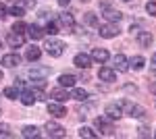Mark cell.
<instances>
[{
    "mask_svg": "<svg viewBox=\"0 0 156 139\" xmlns=\"http://www.w3.org/2000/svg\"><path fill=\"white\" fill-rule=\"evenodd\" d=\"M50 96H52L56 102H65V100H69V98H71V93L65 92L62 87H58V89H52V92H50Z\"/></svg>",
    "mask_w": 156,
    "mask_h": 139,
    "instance_id": "44dd1931",
    "label": "cell"
},
{
    "mask_svg": "<svg viewBox=\"0 0 156 139\" xmlns=\"http://www.w3.org/2000/svg\"><path fill=\"white\" fill-rule=\"evenodd\" d=\"M137 135H140V137H150V129L146 127V125H140V127H137Z\"/></svg>",
    "mask_w": 156,
    "mask_h": 139,
    "instance_id": "d6a6232c",
    "label": "cell"
},
{
    "mask_svg": "<svg viewBox=\"0 0 156 139\" xmlns=\"http://www.w3.org/2000/svg\"><path fill=\"white\" fill-rule=\"evenodd\" d=\"M150 93H154V96H156V81L150 83Z\"/></svg>",
    "mask_w": 156,
    "mask_h": 139,
    "instance_id": "f35d334b",
    "label": "cell"
},
{
    "mask_svg": "<svg viewBox=\"0 0 156 139\" xmlns=\"http://www.w3.org/2000/svg\"><path fill=\"white\" fill-rule=\"evenodd\" d=\"M48 112L56 118H62V116H67V108L60 102H48Z\"/></svg>",
    "mask_w": 156,
    "mask_h": 139,
    "instance_id": "8992f818",
    "label": "cell"
},
{
    "mask_svg": "<svg viewBox=\"0 0 156 139\" xmlns=\"http://www.w3.org/2000/svg\"><path fill=\"white\" fill-rule=\"evenodd\" d=\"M15 87H17V89H25V83L21 81V79H15Z\"/></svg>",
    "mask_w": 156,
    "mask_h": 139,
    "instance_id": "d590c367",
    "label": "cell"
},
{
    "mask_svg": "<svg viewBox=\"0 0 156 139\" xmlns=\"http://www.w3.org/2000/svg\"><path fill=\"white\" fill-rule=\"evenodd\" d=\"M69 2H71V0H58V4H60V6H67Z\"/></svg>",
    "mask_w": 156,
    "mask_h": 139,
    "instance_id": "ab89813d",
    "label": "cell"
},
{
    "mask_svg": "<svg viewBox=\"0 0 156 139\" xmlns=\"http://www.w3.org/2000/svg\"><path fill=\"white\" fill-rule=\"evenodd\" d=\"M104 114H106L108 118H112V120H115V118L119 120L121 116H123V106L121 104H108L106 108H104Z\"/></svg>",
    "mask_w": 156,
    "mask_h": 139,
    "instance_id": "5b68a950",
    "label": "cell"
},
{
    "mask_svg": "<svg viewBox=\"0 0 156 139\" xmlns=\"http://www.w3.org/2000/svg\"><path fill=\"white\" fill-rule=\"evenodd\" d=\"M77 135H79V137H87V139H96L98 137V133L94 131V129H90V127H81Z\"/></svg>",
    "mask_w": 156,
    "mask_h": 139,
    "instance_id": "484cf974",
    "label": "cell"
},
{
    "mask_svg": "<svg viewBox=\"0 0 156 139\" xmlns=\"http://www.w3.org/2000/svg\"><path fill=\"white\" fill-rule=\"evenodd\" d=\"M152 64H156V52L152 54Z\"/></svg>",
    "mask_w": 156,
    "mask_h": 139,
    "instance_id": "60d3db41",
    "label": "cell"
},
{
    "mask_svg": "<svg viewBox=\"0 0 156 139\" xmlns=\"http://www.w3.org/2000/svg\"><path fill=\"white\" fill-rule=\"evenodd\" d=\"M2 77H4V73H2V71H0V81H2Z\"/></svg>",
    "mask_w": 156,
    "mask_h": 139,
    "instance_id": "b9f144b4",
    "label": "cell"
},
{
    "mask_svg": "<svg viewBox=\"0 0 156 139\" xmlns=\"http://www.w3.org/2000/svg\"><path fill=\"white\" fill-rule=\"evenodd\" d=\"M96 127L100 129V133H102V135H108V137H110V135H115V129H112V125L108 123L106 118H96Z\"/></svg>",
    "mask_w": 156,
    "mask_h": 139,
    "instance_id": "8fae6325",
    "label": "cell"
},
{
    "mask_svg": "<svg viewBox=\"0 0 156 139\" xmlns=\"http://www.w3.org/2000/svg\"><path fill=\"white\" fill-rule=\"evenodd\" d=\"M21 102H23V106H34V102H37L36 93L34 92H23L21 93Z\"/></svg>",
    "mask_w": 156,
    "mask_h": 139,
    "instance_id": "cb8c5ba5",
    "label": "cell"
},
{
    "mask_svg": "<svg viewBox=\"0 0 156 139\" xmlns=\"http://www.w3.org/2000/svg\"><path fill=\"white\" fill-rule=\"evenodd\" d=\"M0 48H2V42H0Z\"/></svg>",
    "mask_w": 156,
    "mask_h": 139,
    "instance_id": "7dc6e473",
    "label": "cell"
},
{
    "mask_svg": "<svg viewBox=\"0 0 156 139\" xmlns=\"http://www.w3.org/2000/svg\"><path fill=\"white\" fill-rule=\"evenodd\" d=\"M73 64L75 67H79V69H90L92 67V56H87V54H77V56L73 58Z\"/></svg>",
    "mask_w": 156,
    "mask_h": 139,
    "instance_id": "30bf717a",
    "label": "cell"
},
{
    "mask_svg": "<svg viewBox=\"0 0 156 139\" xmlns=\"http://www.w3.org/2000/svg\"><path fill=\"white\" fill-rule=\"evenodd\" d=\"M48 35H56L58 33V25L54 23V21H48V25H46V29H44Z\"/></svg>",
    "mask_w": 156,
    "mask_h": 139,
    "instance_id": "f546056e",
    "label": "cell"
},
{
    "mask_svg": "<svg viewBox=\"0 0 156 139\" xmlns=\"http://www.w3.org/2000/svg\"><path fill=\"white\" fill-rule=\"evenodd\" d=\"M25 56H27V60H40V56H42V50L37 46H31V48H27V52H25Z\"/></svg>",
    "mask_w": 156,
    "mask_h": 139,
    "instance_id": "7402d4cb",
    "label": "cell"
},
{
    "mask_svg": "<svg viewBox=\"0 0 156 139\" xmlns=\"http://www.w3.org/2000/svg\"><path fill=\"white\" fill-rule=\"evenodd\" d=\"M46 52H48L52 58H58L62 56V52H65V44L60 42V40H54V37H50L48 42H46Z\"/></svg>",
    "mask_w": 156,
    "mask_h": 139,
    "instance_id": "6da1fadb",
    "label": "cell"
},
{
    "mask_svg": "<svg viewBox=\"0 0 156 139\" xmlns=\"http://www.w3.org/2000/svg\"><path fill=\"white\" fill-rule=\"evenodd\" d=\"M6 42H9V46H11V48H21V46L25 44V37H23V33L9 31V35H6Z\"/></svg>",
    "mask_w": 156,
    "mask_h": 139,
    "instance_id": "52a82bcc",
    "label": "cell"
},
{
    "mask_svg": "<svg viewBox=\"0 0 156 139\" xmlns=\"http://www.w3.org/2000/svg\"><path fill=\"white\" fill-rule=\"evenodd\" d=\"M137 44L142 48H150L152 46V42H154V37H152V33L150 31H137Z\"/></svg>",
    "mask_w": 156,
    "mask_h": 139,
    "instance_id": "4fadbf2b",
    "label": "cell"
},
{
    "mask_svg": "<svg viewBox=\"0 0 156 139\" xmlns=\"http://www.w3.org/2000/svg\"><path fill=\"white\" fill-rule=\"evenodd\" d=\"M23 12H25V9L21 6V4H12V6H11V15H15L17 19H21V17H23Z\"/></svg>",
    "mask_w": 156,
    "mask_h": 139,
    "instance_id": "f1b7e54d",
    "label": "cell"
},
{
    "mask_svg": "<svg viewBox=\"0 0 156 139\" xmlns=\"http://www.w3.org/2000/svg\"><path fill=\"white\" fill-rule=\"evenodd\" d=\"M77 83V77L75 75H71V73H62L58 77V85L60 87H73Z\"/></svg>",
    "mask_w": 156,
    "mask_h": 139,
    "instance_id": "2e32d148",
    "label": "cell"
},
{
    "mask_svg": "<svg viewBox=\"0 0 156 139\" xmlns=\"http://www.w3.org/2000/svg\"><path fill=\"white\" fill-rule=\"evenodd\" d=\"M81 2H92V0H81Z\"/></svg>",
    "mask_w": 156,
    "mask_h": 139,
    "instance_id": "7bdbcfd3",
    "label": "cell"
},
{
    "mask_svg": "<svg viewBox=\"0 0 156 139\" xmlns=\"http://www.w3.org/2000/svg\"><path fill=\"white\" fill-rule=\"evenodd\" d=\"M92 60H96V62H106L108 60V50H104V48H94V50H92Z\"/></svg>",
    "mask_w": 156,
    "mask_h": 139,
    "instance_id": "ac0fdd59",
    "label": "cell"
},
{
    "mask_svg": "<svg viewBox=\"0 0 156 139\" xmlns=\"http://www.w3.org/2000/svg\"><path fill=\"white\" fill-rule=\"evenodd\" d=\"M0 137H12L11 127H9V125H0Z\"/></svg>",
    "mask_w": 156,
    "mask_h": 139,
    "instance_id": "1f68e13d",
    "label": "cell"
},
{
    "mask_svg": "<svg viewBox=\"0 0 156 139\" xmlns=\"http://www.w3.org/2000/svg\"><path fill=\"white\" fill-rule=\"evenodd\" d=\"M83 19H85V23L92 25V27H96V25H98V17H96V12H85Z\"/></svg>",
    "mask_w": 156,
    "mask_h": 139,
    "instance_id": "4316f807",
    "label": "cell"
},
{
    "mask_svg": "<svg viewBox=\"0 0 156 139\" xmlns=\"http://www.w3.org/2000/svg\"><path fill=\"white\" fill-rule=\"evenodd\" d=\"M115 69L121 71V73H127L129 71V60H127L125 54H117L115 56Z\"/></svg>",
    "mask_w": 156,
    "mask_h": 139,
    "instance_id": "9a60e30c",
    "label": "cell"
},
{
    "mask_svg": "<svg viewBox=\"0 0 156 139\" xmlns=\"http://www.w3.org/2000/svg\"><path fill=\"white\" fill-rule=\"evenodd\" d=\"M46 133H48V137H67V131L60 127V125L52 123V120L46 123Z\"/></svg>",
    "mask_w": 156,
    "mask_h": 139,
    "instance_id": "277c9868",
    "label": "cell"
},
{
    "mask_svg": "<svg viewBox=\"0 0 156 139\" xmlns=\"http://www.w3.org/2000/svg\"><path fill=\"white\" fill-rule=\"evenodd\" d=\"M4 98H9V100H17L19 98V93H17V87H4Z\"/></svg>",
    "mask_w": 156,
    "mask_h": 139,
    "instance_id": "83f0119b",
    "label": "cell"
},
{
    "mask_svg": "<svg viewBox=\"0 0 156 139\" xmlns=\"http://www.w3.org/2000/svg\"><path fill=\"white\" fill-rule=\"evenodd\" d=\"M121 106H123V108H127V114L131 116V118H144V116H146V108H144V106L131 104L129 100H123Z\"/></svg>",
    "mask_w": 156,
    "mask_h": 139,
    "instance_id": "7a4b0ae2",
    "label": "cell"
},
{
    "mask_svg": "<svg viewBox=\"0 0 156 139\" xmlns=\"http://www.w3.org/2000/svg\"><path fill=\"white\" fill-rule=\"evenodd\" d=\"M25 29H27V25H25L23 21H17V23L12 25V31H15V33H23Z\"/></svg>",
    "mask_w": 156,
    "mask_h": 139,
    "instance_id": "4dcf8cb0",
    "label": "cell"
},
{
    "mask_svg": "<svg viewBox=\"0 0 156 139\" xmlns=\"http://www.w3.org/2000/svg\"><path fill=\"white\" fill-rule=\"evenodd\" d=\"M9 2H15V0H9Z\"/></svg>",
    "mask_w": 156,
    "mask_h": 139,
    "instance_id": "bcb514c9",
    "label": "cell"
},
{
    "mask_svg": "<svg viewBox=\"0 0 156 139\" xmlns=\"http://www.w3.org/2000/svg\"><path fill=\"white\" fill-rule=\"evenodd\" d=\"M98 79L106 81V83H112V81H117V73L112 69H108V67H102V69L98 71Z\"/></svg>",
    "mask_w": 156,
    "mask_h": 139,
    "instance_id": "ba28073f",
    "label": "cell"
},
{
    "mask_svg": "<svg viewBox=\"0 0 156 139\" xmlns=\"http://www.w3.org/2000/svg\"><path fill=\"white\" fill-rule=\"evenodd\" d=\"M21 135H23L25 139H36V137H40V129L37 127H34V125H27V127H23V131H21Z\"/></svg>",
    "mask_w": 156,
    "mask_h": 139,
    "instance_id": "ffe728a7",
    "label": "cell"
},
{
    "mask_svg": "<svg viewBox=\"0 0 156 139\" xmlns=\"http://www.w3.org/2000/svg\"><path fill=\"white\" fill-rule=\"evenodd\" d=\"M123 2H129V0H123Z\"/></svg>",
    "mask_w": 156,
    "mask_h": 139,
    "instance_id": "f6af8a7d",
    "label": "cell"
},
{
    "mask_svg": "<svg viewBox=\"0 0 156 139\" xmlns=\"http://www.w3.org/2000/svg\"><path fill=\"white\" fill-rule=\"evenodd\" d=\"M154 137H156V131H154Z\"/></svg>",
    "mask_w": 156,
    "mask_h": 139,
    "instance_id": "c3c4849f",
    "label": "cell"
},
{
    "mask_svg": "<svg viewBox=\"0 0 156 139\" xmlns=\"http://www.w3.org/2000/svg\"><path fill=\"white\" fill-rule=\"evenodd\" d=\"M19 2H21L23 9H34L36 6V0H19Z\"/></svg>",
    "mask_w": 156,
    "mask_h": 139,
    "instance_id": "e575fe53",
    "label": "cell"
},
{
    "mask_svg": "<svg viewBox=\"0 0 156 139\" xmlns=\"http://www.w3.org/2000/svg\"><path fill=\"white\" fill-rule=\"evenodd\" d=\"M58 25L67 31H73L75 29V19H73L71 12H60L58 15Z\"/></svg>",
    "mask_w": 156,
    "mask_h": 139,
    "instance_id": "3957f363",
    "label": "cell"
},
{
    "mask_svg": "<svg viewBox=\"0 0 156 139\" xmlns=\"http://www.w3.org/2000/svg\"><path fill=\"white\" fill-rule=\"evenodd\" d=\"M98 33H100V37L110 40V37H117V35H119V27H117V25H112V23H110V25H102Z\"/></svg>",
    "mask_w": 156,
    "mask_h": 139,
    "instance_id": "9c48e42d",
    "label": "cell"
},
{
    "mask_svg": "<svg viewBox=\"0 0 156 139\" xmlns=\"http://www.w3.org/2000/svg\"><path fill=\"white\" fill-rule=\"evenodd\" d=\"M102 17H104L106 21H110V23H119L121 19H123V12L121 11H112V9H106Z\"/></svg>",
    "mask_w": 156,
    "mask_h": 139,
    "instance_id": "e0dca14e",
    "label": "cell"
},
{
    "mask_svg": "<svg viewBox=\"0 0 156 139\" xmlns=\"http://www.w3.org/2000/svg\"><path fill=\"white\" fill-rule=\"evenodd\" d=\"M71 98H73V100H77V102H85L90 96H87V92H85V89L77 87V89H73V92H71Z\"/></svg>",
    "mask_w": 156,
    "mask_h": 139,
    "instance_id": "603a6c76",
    "label": "cell"
},
{
    "mask_svg": "<svg viewBox=\"0 0 156 139\" xmlns=\"http://www.w3.org/2000/svg\"><path fill=\"white\" fill-rule=\"evenodd\" d=\"M125 92H133V93H135L137 89H135V85H125Z\"/></svg>",
    "mask_w": 156,
    "mask_h": 139,
    "instance_id": "74e56055",
    "label": "cell"
},
{
    "mask_svg": "<svg viewBox=\"0 0 156 139\" xmlns=\"http://www.w3.org/2000/svg\"><path fill=\"white\" fill-rule=\"evenodd\" d=\"M146 11H148V15L156 17V2H148V4H146Z\"/></svg>",
    "mask_w": 156,
    "mask_h": 139,
    "instance_id": "836d02e7",
    "label": "cell"
},
{
    "mask_svg": "<svg viewBox=\"0 0 156 139\" xmlns=\"http://www.w3.org/2000/svg\"><path fill=\"white\" fill-rule=\"evenodd\" d=\"M0 116H2V108H0Z\"/></svg>",
    "mask_w": 156,
    "mask_h": 139,
    "instance_id": "ee69618b",
    "label": "cell"
},
{
    "mask_svg": "<svg viewBox=\"0 0 156 139\" xmlns=\"http://www.w3.org/2000/svg\"><path fill=\"white\" fill-rule=\"evenodd\" d=\"M0 19H6V9L0 4Z\"/></svg>",
    "mask_w": 156,
    "mask_h": 139,
    "instance_id": "8d00e7d4",
    "label": "cell"
},
{
    "mask_svg": "<svg viewBox=\"0 0 156 139\" xmlns=\"http://www.w3.org/2000/svg\"><path fill=\"white\" fill-rule=\"evenodd\" d=\"M146 64V60L142 56H133L131 60H129V67H133V71H142Z\"/></svg>",
    "mask_w": 156,
    "mask_h": 139,
    "instance_id": "d4e9b609",
    "label": "cell"
},
{
    "mask_svg": "<svg viewBox=\"0 0 156 139\" xmlns=\"http://www.w3.org/2000/svg\"><path fill=\"white\" fill-rule=\"evenodd\" d=\"M48 75H50L48 67H31L29 69V77L31 79H46Z\"/></svg>",
    "mask_w": 156,
    "mask_h": 139,
    "instance_id": "7c38bea8",
    "label": "cell"
},
{
    "mask_svg": "<svg viewBox=\"0 0 156 139\" xmlns=\"http://www.w3.org/2000/svg\"><path fill=\"white\" fill-rule=\"evenodd\" d=\"M0 62H2V67H6V69H12V67H17V64L21 62V56H19V54H4Z\"/></svg>",
    "mask_w": 156,
    "mask_h": 139,
    "instance_id": "5bb4252c",
    "label": "cell"
},
{
    "mask_svg": "<svg viewBox=\"0 0 156 139\" xmlns=\"http://www.w3.org/2000/svg\"><path fill=\"white\" fill-rule=\"evenodd\" d=\"M27 29H29V31H27V33H29V37H31V40H34V42H36V40H42V37H44V35H46V31H44V29H42V27H40V25H29V27H27Z\"/></svg>",
    "mask_w": 156,
    "mask_h": 139,
    "instance_id": "d6986e66",
    "label": "cell"
}]
</instances>
